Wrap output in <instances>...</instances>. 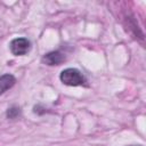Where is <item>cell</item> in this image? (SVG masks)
<instances>
[{"instance_id": "1", "label": "cell", "mask_w": 146, "mask_h": 146, "mask_svg": "<svg viewBox=\"0 0 146 146\" xmlns=\"http://www.w3.org/2000/svg\"><path fill=\"white\" fill-rule=\"evenodd\" d=\"M59 80L62 81L63 84L70 86V87L82 86L87 82L84 75L79 70L73 68V67H68V68L63 70L59 74Z\"/></svg>"}, {"instance_id": "2", "label": "cell", "mask_w": 146, "mask_h": 146, "mask_svg": "<svg viewBox=\"0 0 146 146\" xmlns=\"http://www.w3.org/2000/svg\"><path fill=\"white\" fill-rule=\"evenodd\" d=\"M9 48L13 55L15 56H24L31 49V42L26 38H15L10 41Z\"/></svg>"}, {"instance_id": "3", "label": "cell", "mask_w": 146, "mask_h": 146, "mask_svg": "<svg viewBox=\"0 0 146 146\" xmlns=\"http://www.w3.org/2000/svg\"><path fill=\"white\" fill-rule=\"evenodd\" d=\"M65 60V55L59 51V50H55V51H50L46 55H43L41 62L44 65L48 66H55V65H59Z\"/></svg>"}, {"instance_id": "4", "label": "cell", "mask_w": 146, "mask_h": 146, "mask_svg": "<svg viewBox=\"0 0 146 146\" xmlns=\"http://www.w3.org/2000/svg\"><path fill=\"white\" fill-rule=\"evenodd\" d=\"M16 83V79L13 74H3L0 76V95L6 92L8 89H10Z\"/></svg>"}, {"instance_id": "5", "label": "cell", "mask_w": 146, "mask_h": 146, "mask_svg": "<svg viewBox=\"0 0 146 146\" xmlns=\"http://www.w3.org/2000/svg\"><path fill=\"white\" fill-rule=\"evenodd\" d=\"M21 115V108L17 106H13L7 110V117L8 119H17Z\"/></svg>"}]
</instances>
